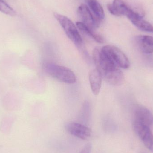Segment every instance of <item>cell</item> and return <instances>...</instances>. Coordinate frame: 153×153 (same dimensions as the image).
I'll use <instances>...</instances> for the list:
<instances>
[{
	"mask_svg": "<svg viewBox=\"0 0 153 153\" xmlns=\"http://www.w3.org/2000/svg\"><path fill=\"white\" fill-rule=\"evenodd\" d=\"M45 71L56 80L65 83L73 84L76 82L74 73L67 67L53 63H46L44 66Z\"/></svg>",
	"mask_w": 153,
	"mask_h": 153,
	"instance_id": "obj_1",
	"label": "cell"
},
{
	"mask_svg": "<svg viewBox=\"0 0 153 153\" xmlns=\"http://www.w3.org/2000/svg\"><path fill=\"white\" fill-rule=\"evenodd\" d=\"M54 15L61 24L68 38L77 46H81L82 44V39L73 22L64 15L57 13H54Z\"/></svg>",
	"mask_w": 153,
	"mask_h": 153,
	"instance_id": "obj_2",
	"label": "cell"
},
{
	"mask_svg": "<svg viewBox=\"0 0 153 153\" xmlns=\"http://www.w3.org/2000/svg\"><path fill=\"white\" fill-rule=\"evenodd\" d=\"M108 10L111 13L115 16H126L130 20L137 16L144 17V13L133 10L122 0H114L112 4H108Z\"/></svg>",
	"mask_w": 153,
	"mask_h": 153,
	"instance_id": "obj_3",
	"label": "cell"
},
{
	"mask_svg": "<svg viewBox=\"0 0 153 153\" xmlns=\"http://www.w3.org/2000/svg\"><path fill=\"white\" fill-rule=\"evenodd\" d=\"M102 49L118 67L124 69L129 68V60L120 49L112 45L105 46L102 48Z\"/></svg>",
	"mask_w": 153,
	"mask_h": 153,
	"instance_id": "obj_4",
	"label": "cell"
},
{
	"mask_svg": "<svg viewBox=\"0 0 153 153\" xmlns=\"http://www.w3.org/2000/svg\"><path fill=\"white\" fill-rule=\"evenodd\" d=\"M134 129L143 143L150 151L153 152V134L150 127L134 121Z\"/></svg>",
	"mask_w": 153,
	"mask_h": 153,
	"instance_id": "obj_5",
	"label": "cell"
},
{
	"mask_svg": "<svg viewBox=\"0 0 153 153\" xmlns=\"http://www.w3.org/2000/svg\"><path fill=\"white\" fill-rule=\"evenodd\" d=\"M77 13L80 19L82 21V22L88 27L93 30L99 27L100 21L94 17L89 8L85 4H81L78 7Z\"/></svg>",
	"mask_w": 153,
	"mask_h": 153,
	"instance_id": "obj_6",
	"label": "cell"
},
{
	"mask_svg": "<svg viewBox=\"0 0 153 153\" xmlns=\"http://www.w3.org/2000/svg\"><path fill=\"white\" fill-rule=\"evenodd\" d=\"M66 129L70 134L82 140L88 139L91 135V130L86 125L77 122L68 123Z\"/></svg>",
	"mask_w": 153,
	"mask_h": 153,
	"instance_id": "obj_7",
	"label": "cell"
},
{
	"mask_svg": "<svg viewBox=\"0 0 153 153\" xmlns=\"http://www.w3.org/2000/svg\"><path fill=\"white\" fill-rule=\"evenodd\" d=\"M134 121L150 127L153 125V115L147 108L142 106H137L134 111Z\"/></svg>",
	"mask_w": 153,
	"mask_h": 153,
	"instance_id": "obj_8",
	"label": "cell"
},
{
	"mask_svg": "<svg viewBox=\"0 0 153 153\" xmlns=\"http://www.w3.org/2000/svg\"><path fill=\"white\" fill-rule=\"evenodd\" d=\"M136 44L140 51L144 53H153V37L149 36H138L136 37Z\"/></svg>",
	"mask_w": 153,
	"mask_h": 153,
	"instance_id": "obj_9",
	"label": "cell"
},
{
	"mask_svg": "<svg viewBox=\"0 0 153 153\" xmlns=\"http://www.w3.org/2000/svg\"><path fill=\"white\" fill-rule=\"evenodd\" d=\"M101 74L97 69L91 71L89 74V82L93 93L94 95H98L101 88L102 82Z\"/></svg>",
	"mask_w": 153,
	"mask_h": 153,
	"instance_id": "obj_10",
	"label": "cell"
},
{
	"mask_svg": "<svg viewBox=\"0 0 153 153\" xmlns=\"http://www.w3.org/2000/svg\"><path fill=\"white\" fill-rule=\"evenodd\" d=\"M102 78L110 84L115 86L121 85L124 81V74L118 68L105 74Z\"/></svg>",
	"mask_w": 153,
	"mask_h": 153,
	"instance_id": "obj_11",
	"label": "cell"
},
{
	"mask_svg": "<svg viewBox=\"0 0 153 153\" xmlns=\"http://www.w3.org/2000/svg\"><path fill=\"white\" fill-rule=\"evenodd\" d=\"M76 25L78 29L85 35L88 36L90 37L91 38L95 40L98 43H103L104 42V39L103 37L100 35L95 33L94 30L91 29L88 27L87 26L84 24L83 22H77L76 23Z\"/></svg>",
	"mask_w": 153,
	"mask_h": 153,
	"instance_id": "obj_12",
	"label": "cell"
},
{
	"mask_svg": "<svg viewBox=\"0 0 153 153\" xmlns=\"http://www.w3.org/2000/svg\"><path fill=\"white\" fill-rule=\"evenodd\" d=\"M88 6L94 14L99 21H102L104 19V10L100 3L97 0H86Z\"/></svg>",
	"mask_w": 153,
	"mask_h": 153,
	"instance_id": "obj_13",
	"label": "cell"
},
{
	"mask_svg": "<svg viewBox=\"0 0 153 153\" xmlns=\"http://www.w3.org/2000/svg\"><path fill=\"white\" fill-rule=\"evenodd\" d=\"M130 21L138 29L145 32L153 33V26L141 17H136Z\"/></svg>",
	"mask_w": 153,
	"mask_h": 153,
	"instance_id": "obj_14",
	"label": "cell"
},
{
	"mask_svg": "<svg viewBox=\"0 0 153 153\" xmlns=\"http://www.w3.org/2000/svg\"><path fill=\"white\" fill-rule=\"evenodd\" d=\"M0 11L10 16H14L16 14L14 10L4 0H0Z\"/></svg>",
	"mask_w": 153,
	"mask_h": 153,
	"instance_id": "obj_15",
	"label": "cell"
},
{
	"mask_svg": "<svg viewBox=\"0 0 153 153\" xmlns=\"http://www.w3.org/2000/svg\"><path fill=\"white\" fill-rule=\"evenodd\" d=\"M91 144L89 143L87 144L84 147H83L80 153H91Z\"/></svg>",
	"mask_w": 153,
	"mask_h": 153,
	"instance_id": "obj_16",
	"label": "cell"
}]
</instances>
